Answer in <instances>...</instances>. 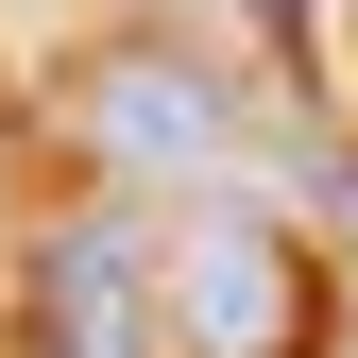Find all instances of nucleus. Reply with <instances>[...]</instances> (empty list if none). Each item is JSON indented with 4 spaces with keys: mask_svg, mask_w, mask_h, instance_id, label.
I'll return each instance as SVG.
<instances>
[{
    "mask_svg": "<svg viewBox=\"0 0 358 358\" xmlns=\"http://www.w3.org/2000/svg\"><path fill=\"white\" fill-rule=\"evenodd\" d=\"M69 137L103 154L120 188H154V171H222V154H239V103H222L188 52H154V34H137V52H103V69L69 85Z\"/></svg>",
    "mask_w": 358,
    "mask_h": 358,
    "instance_id": "nucleus-3",
    "label": "nucleus"
},
{
    "mask_svg": "<svg viewBox=\"0 0 358 358\" xmlns=\"http://www.w3.org/2000/svg\"><path fill=\"white\" fill-rule=\"evenodd\" d=\"M17 341L34 358H171L154 324V222L137 205H85L34 239V290H17Z\"/></svg>",
    "mask_w": 358,
    "mask_h": 358,
    "instance_id": "nucleus-2",
    "label": "nucleus"
},
{
    "mask_svg": "<svg viewBox=\"0 0 358 358\" xmlns=\"http://www.w3.org/2000/svg\"><path fill=\"white\" fill-rule=\"evenodd\" d=\"M324 52H341V85H358V0H324Z\"/></svg>",
    "mask_w": 358,
    "mask_h": 358,
    "instance_id": "nucleus-4",
    "label": "nucleus"
},
{
    "mask_svg": "<svg viewBox=\"0 0 358 358\" xmlns=\"http://www.w3.org/2000/svg\"><path fill=\"white\" fill-rule=\"evenodd\" d=\"M154 324H171V358H324V256L256 205H171Z\"/></svg>",
    "mask_w": 358,
    "mask_h": 358,
    "instance_id": "nucleus-1",
    "label": "nucleus"
}]
</instances>
